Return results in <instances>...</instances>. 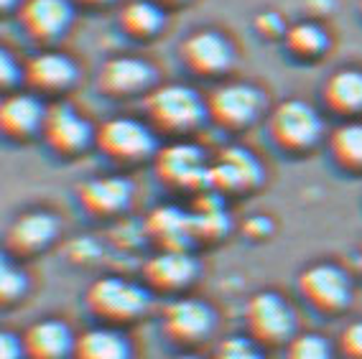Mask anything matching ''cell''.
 I'll return each instance as SVG.
<instances>
[{
    "label": "cell",
    "instance_id": "7c38bea8",
    "mask_svg": "<svg viewBox=\"0 0 362 359\" xmlns=\"http://www.w3.org/2000/svg\"><path fill=\"white\" fill-rule=\"evenodd\" d=\"M197 260L187 250H161L143 268V278L156 290H179L197 278Z\"/></svg>",
    "mask_w": 362,
    "mask_h": 359
},
{
    "label": "cell",
    "instance_id": "e575fe53",
    "mask_svg": "<svg viewBox=\"0 0 362 359\" xmlns=\"http://www.w3.org/2000/svg\"><path fill=\"white\" fill-rule=\"evenodd\" d=\"M171 359H202V357H197V354H189V352H184V354H176V357H171Z\"/></svg>",
    "mask_w": 362,
    "mask_h": 359
},
{
    "label": "cell",
    "instance_id": "f1b7e54d",
    "mask_svg": "<svg viewBox=\"0 0 362 359\" xmlns=\"http://www.w3.org/2000/svg\"><path fill=\"white\" fill-rule=\"evenodd\" d=\"M26 290V273H21L16 265L6 263L0 268V298L3 303H13Z\"/></svg>",
    "mask_w": 362,
    "mask_h": 359
},
{
    "label": "cell",
    "instance_id": "f35d334b",
    "mask_svg": "<svg viewBox=\"0 0 362 359\" xmlns=\"http://www.w3.org/2000/svg\"><path fill=\"white\" fill-rule=\"evenodd\" d=\"M166 3H179V0H166Z\"/></svg>",
    "mask_w": 362,
    "mask_h": 359
},
{
    "label": "cell",
    "instance_id": "3957f363",
    "mask_svg": "<svg viewBox=\"0 0 362 359\" xmlns=\"http://www.w3.org/2000/svg\"><path fill=\"white\" fill-rule=\"evenodd\" d=\"M245 324L247 331L260 344H284L291 341L296 329V316L286 298H281L273 290H260L247 301L245 306Z\"/></svg>",
    "mask_w": 362,
    "mask_h": 359
},
{
    "label": "cell",
    "instance_id": "ac0fdd59",
    "mask_svg": "<svg viewBox=\"0 0 362 359\" xmlns=\"http://www.w3.org/2000/svg\"><path fill=\"white\" fill-rule=\"evenodd\" d=\"M71 6L66 0H26L21 8V23L36 39H54L69 26Z\"/></svg>",
    "mask_w": 362,
    "mask_h": 359
},
{
    "label": "cell",
    "instance_id": "44dd1931",
    "mask_svg": "<svg viewBox=\"0 0 362 359\" xmlns=\"http://www.w3.org/2000/svg\"><path fill=\"white\" fill-rule=\"evenodd\" d=\"M71 359H130V344L115 329L98 326L79 334Z\"/></svg>",
    "mask_w": 362,
    "mask_h": 359
},
{
    "label": "cell",
    "instance_id": "6da1fadb",
    "mask_svg": "<svg viewBox=\"0 0 362 359\" xmlns=\"http://www.w3.org/2000/svg\"><path fill=\"white\" fill-rule=\"evenodd\" d=\"M84 303L105 324H130L148 308V293L125 278L107 276L87 288Z\"/></svg>",
    "mask_w": 362,
    "mask_h": 359
},
{
    "label": "cell",
    "instance_id": "9a60e30c",
    "mask_svg": "<svg viewBox=\"0 0 362 359\" xmlns=\"http://www.w3.org/2000/svg\"><path fill=\"white\" fill-rule=\"evenodd\" d=\"M151 82H153V69L143 59L115 57L105 61L100 69V90L115 97L136 95V92L146 90Z\"/></svg>",
    "mask_w": 362,
    "mask_h": 359
},
{
    "label": "cell",
    "instance_id": "83f0119b",
    "mask_svg": "<svg viewBox=\"0 0 362 359\" xmlns=\"http://www.w3.org/2000/svg\"><path fill=\"white\" fill-rule=\"evenodd\" d=\"M212 359H263L260 352L255 349L252 341H247L245 336H230L214 349Z\"/></svg>",
    "mask_w": 362,
    "mask_h": 359
},
{
    "label": "cell",
    "instance_id": "d6986e66",
    "mask_svg": "<svg viewBox=\"0 0 362 359\" xmlns=\"http://www.w3.org/2000/svg\"><path fill=\"white\" fill-rule=\"evenodd\" d=\"M46 110L31 95L8 97L0 107V128L8 138H28L36 130L44 128Z\"/></svg>",
    "mask_w": 362,
    "mask_h": 359
},
{
    "label": "cell",
    "instance_id": "4fadbf2b",
    "mask_svg": "<svg viewBox=\"0 0 362 359\" xmlns=\"http://www.w3.org/2000/svg\"><path fill=\"white\" fill-rule=\"evenodd\" d=\"M26 346L28 359H66L74 354V341L77 336L64 321L59 319H44L36 321L28 331L21 336Z\"/></svg>",
    "mask_w": 362,
    "mask_h": 359
},
{
    "label": "cell",
    "instance_id": "5bb4252c",
    "mask_svg": "<svg viewBox=\"0 0 362 359\" xmlns=\"http://www.w3.org/2000/svg\"><path fill=\"white\" fill-rule=\"evenodd\" d=\"M260 163L255 155L243 151V148H227L209 168V184L222 192H243L252 189L260 181Z\"/></svg>",
    "mask_w": 362,
    "mask_h": 359
},
{
    "label": "cell",
    "instance_id": "9c48e42d",
    "mask_svg": "<svg viewBox=\"0 0 362 359\" xmlns=\"http://www.w3.org/2000/svg\"><path fill=\"white\" fill-rule=\"evenodd\" d=\"M156 168H158V176L166 184H174V187L209 184V168L197 146L176 143V146L163 148L161 153H158V158H156Z\"/></svg>",
    "mask_w": 362,
    "mask_h": 359
},
{
    "label": "cell",
    "instance_id": "30bf717a",
    "mask_svg": "<svg viewBox=\"0 0 362 359\" xmlns=\"http://www.w3.org/2000/svg\"><path fill=\"white\" fill-rule=\"evenodd\" d=\"M41 133H44L46 143L59 153H77L92 141L90 122L79 112H74L69 105H54L46 110Z\"/></svg>",
    "mask_w": 362,
    "mask_h": 359
},
{
    "label": "cell",
    "instance_id": "8d00e7d4",
    "mask_svg": "<svg viewBox=\"0 0 362 359\" xmlns=\"http://www.w3.org/2000/svg\"><path fill=\"white\" fill-rule=\"evenodd\" d=\"M87 3H95V6H98V3H107V0H87Z\"/></svg>",
    "mask_w": 362,
    "mask_h": 359
},
{
    "label": "cell",
    "instance_id": "74e56055",
    "mask_svg": "<svg viewBox=\"0 0 362 359\" xmlns=\"http://www.w3.org/2000/svg\"><path fill=\"white\" fill-rule=\"evenodd\" d=\"M360 268H362V247H360Z\"/></svg>",
    "mask_w": 362,
    "mask_h": 359
},
{
    "label": "cell",
    "instance_id": "cb8c5ba5",
    "mask_svg": "<svg viewBox=\"0 0 362 359\" xmlns=\"http://www.w3.org/2000/svg\"><path fill=\"white\" fill-rule=\"evenodd\" d=\"M332 158L349 171H362V122H344L329 135Z\"/></svg>",
    "mask_w": 362,
    "mask_h": 359
},
{
    "label": "cell",
    "instance_id": "836d02e7",
    "mask_svg": "<svg viewBox=\"0 0 362 359\" xmlns=\"http://www.w3.org/2000/svg\"><path fill=\"white\" fill-rule=\"evenodd\" d=\"M245 232L252 235V237H263V235L271 232V222H268L265 217H252L245 222Z\"/></svg>",
    "mask_w": 362,
    "mask_h": 359
},
{
    "label": "cell",
    "instance_id": "d590c367",
    "mask_svg": "<svg viewBox=\"0 0 362 359\" xmlns=\"http://www.w3.org/2000/svg\"><path fill=\"white\" fill-rule=\"evenodd\" d=\"M16 3H18V0H0V6L3 8H13Z\"/></svg>",
    "mask_w": 362,
    "mask_h": 359
},
{
    "label": "cell",
    "instance_id": "d4e9b609",
    "mask_svg": "<svg viewBox=\"0 0 362 359\" xmlns=\"http://www.w3.org/2000/svg\"><path fill=\"white\" fill-rule=\"evenodd\" d=\"M120 23L133 36H153L163 26V11L151 0H133L123 8Z\"/></svg>",
    "mask_w": 362,
    "mask_h": 359
},
{
    "label": "cell",
    "instance_id": "ffe728a7",
    "mask_svg": "<svg viewBox=\"0 0 362 359\" xmlns=\"http://www.w3.org/2000/svg\"><path fill=\"white\" fill-rule=\"evenodd\" d=\"M77 77V69L71 64V59H66L64 54H39L33 57L26 66V79L28 84H33L36 90L44 92H57L66 90Z\"/></svg>",
    "mask_w": 362,
    "mask_h": 359
},
{
    "label": "cell",
    "instance_id": "484cf974",
    "mask_svg": "<svg viewBox=\"0 0 362 359\" xmlns=\"http://www.w3.org/2000/svg\"><path fill=\"white\" fill-rule=\"evenodd\" d=\"M329 39H327V33H324L322 26L317 23H296L286 31V46H288V52L296 54V57H319V54L327 49Z\"/></svg>",
    "mask_w": 362,
    "mask_h": 359
},
{
    "label": "cell",
    "instance_id": "ba28073f",
    "mask_svg": "<svg viewBox=\"0 0 362 359\" xmlns=\"http://www.w3.org/2000/svg\"><path fill=\"white\" fill-rule=\"evenodd\" d=\"M214 329V314L207 303L181 298L163 308V334L176 344L192 346L207 339Z\"/></svg>",
    "mask_w": 362,
    "mask_h": 359
},
{
    "label": "cell",
    "instance_id": "1f68e13d",
    "mask_svg": "<svg viewBox=\"0 0 362 359\" xmlns=\"http://www.w3.org/2000/svg\"><path fill=\"white\" fill-rule=\"evenodd\" d=\"M21 77V69L18 64L13 61V57L8 52L0 54V82L6 84V87H11V84H16V79Z\"/></svg>",
    "mask_w": 362,
    "mask_h": 359
},
{
    "label": "cell",
    "instance_id": "277c9868",
    "mask_svg": "<svg viewBox=\"0 0 362 359\" xmlns=\"http://www.w3.org/2000/svg\"><path fill=\"white\" fill-rule=\"evenodd\" d=\"M268 130L273 141L286 151H306L319 141L322 120L317 110L301 100H286L271 112Z\"/></svg>",
    "mask_w": 362,
    "mask_h": 359
},
{
    "label": "cell",
    "instance_id": "e0dca14e",
    "mask_svg": "<svg viewBox=\"0 0 362 359\" xmlns=\"http://www.w3.org/2000/svg\"><path fill=\"white\" fill-rule=\"evenodd\" d=\"M59 225L49 212H26L8 230V250L16 255H31L57 237Z\"/></svg>",
    "mask_w": 362,
    "mask_h": 359
},
{
    "label": "cell",
    "instance_id": "d6a6232c",
    "mask_svg": "<svg viewBox=\"0 0 362 359\" xmlns=\"http://www.w3.org/2000/svg\"><path fill=\"white\" fill-rule=\"evenodd\" d=\"M255 26H258L260 33H265V36H276V33L284 31V20H281L279 13H260L258 18H255Z\"/></svg>",
    "mask_w": 362,
    "mask_h": 359
},
{
    "label": "cell",
    "instance_id": "52a82bcc",
    "mask_svg": "<svg viewBox=\"0 0 362 359\" xmlns=\"http://www.w3.org/2000/svg\"><path fill=\"white\" fill-rule=\"evenodd\" d=\"M263 95L250 84H227L214 90L207 100V112L217 125L230 130L245 128L258 117Z\"/></svg>",
    "mask_w": 362,
    "mask_h": 359
},
{
    "label": "cell",
    "instance_id": "f546056e",
    "mask_svg": "<svg viewBox=\"0 0 362 359\" xmlns=\"http://www.w3.org/2000/svg\"><path fill=\"white\" fill-rule=\"evenodd\" d=\"M339 352L344 359H362V319L352 321L339 334Z\"/></svg>",
    "mask_w": 362,
    "mask_h": 359
},
{
    "label": "cell",
    "instance_id": "7402d4cb",
    "mask_svg": "<svg viewBox=\"0 0 362 359\" xmlns=\"http://www.w3.org/2000/svg\"><path fill=\"white\" fill-rule=\"evenodd\" d=\"M148 232L163 250H184L189 237L194 235V222L184 212L174 206H161L156 209L148 219Z\"/></svg>",
    "mask_w": 362,
    "mask_h": 359
},
{
    "label": "cell",
    "instance_id": "603a6c76",
    "mask_svg": "<svg viewBox=\"0 0 362 359\" xmlns=\"http://www.w3.org/2000/svg\"><path fill=\"white\" fill-rule=\"evenodd\" d=\"M324 100L334 112L352 115L362 110V71L342 69L334 71L324 84Z\"/></svg>",
    "mask_w": 362,
    "mask_h": 359
},
{
    "label": "cell",
    "instance_id": "4316f807",
    "mask_svg": "<svg viewBox=\"0 0 362 359\" xmlns=\"http://www.w3.org/2000/svg\"><path fill=\"white\" fill-rule=\"evenodd\" d=\"M286 359H332V344L319 334H293L286 341Z\"/></svg>",
    "mask_w": 362,
    "mask_h": 359
},
{
    "label": "cell",
    "instance_id": "2e32d148",
    "mask_svg": "<svg viewBox=\"0 0 362 359\" xmlns=\"http://www.w3.org/2000/svg\"><path fill=\"white\" fill-rule=\"evenodd\" d=\"M133 196V187L130 181L120 179V176H103V179H92L82 184L79 189V201L90 214L95 217H110L125 209Z\"/></svg>",
    "mask_w": 362,
    "mask_h": 359
},
{
    "label": "cell",
    "instance_id": "5b68a950",
    "mask_svg": "<svg viewBox=\"0 0 362 359\" xmlns=\"http://www.w3.org/2000/svg\"><path fill=\"white\" fill-rule=\"evenodd\" d=\"M298 293L309 306L324 314H334L342 311L352 298V286H349L347 276L337 265L319 263L309 265V268L298 276Z\"/></svg>",
    "mask_w": 362,
    "mask_h": 359
},
{
    "label": "cell",
    "instance_id": "8fae6325",
    "mask_svg": "<svg viewBox=\"0 0 362 359\" xmlns=\"http://www.w3.org/2000/svg\"><path fill=\"white\" fill-rule=\"evenodd\" d=\"M181 59L197 74H220L233 64V46L217 31H197L181 44Z\"/></svg>",
    "mask_w": 362,
    "mask_h": 359
},
{
    "label": "cell",
    "instance_id": "7a4b0ae2",
    "mask_svg": "<svg viewBox=\"0 0 362 359\" xmlns=\"http://www.w3.org/2000/svg\"><path fill=\"white\" fill-rule=\"evenodd\" d=\"M146 112H148L151 122L158 125L161 130L184 133V130L197 128L204 120L207 105L202 102V97L192 87L166 84V87H158V90H153L148 95Z\"/></svg>",
    "mask_w": 362,
    "mask_h": 359
},
{
    "label": "cell",
    "instance_id": "8992f818",
    "mask_svg": "<svg viewBox=\"0 0 362 359\" xmlns=\"http://www.w3.org/2000/svg\"><path fill=\"white\" fill-rule=\"evenodd\" d=\"M98 148L105 155L115 160H141L153 153L156 141L143 122L130 120V117H112L103 122L95 133Z\"/></svg>",
    "mask_w": 362,
    "mask_h": 359
},
{
    "label": "cell",
    "instance_id": "4dcf8cb0",
    "mask_svg": "<svg viewBox=\"0 0 362 359\" xmlns=\"http://www.w3.org/2000/svg\"><path fill=\"white\" fill-rule=\"evenodd\" d=\"M26 354V346L23 339H18L16 334H3L0 336V359H21Z\"/></svg>",
    "mask_w": 362,
    "mask_h": 359
}]
</instances>
